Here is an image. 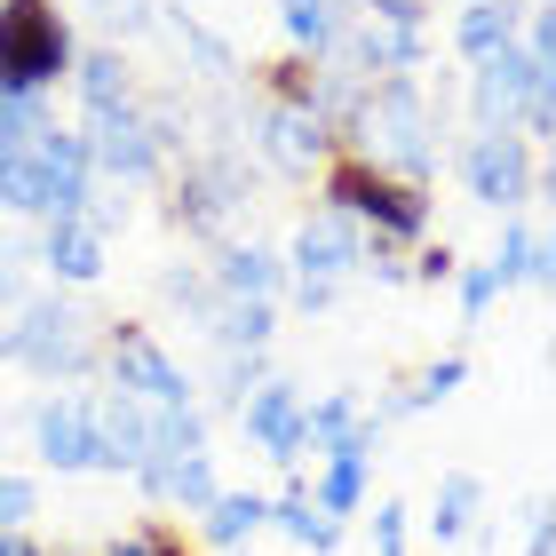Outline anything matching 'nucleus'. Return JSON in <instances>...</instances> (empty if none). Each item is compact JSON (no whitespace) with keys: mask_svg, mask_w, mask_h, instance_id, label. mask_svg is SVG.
<instances>
[{"mask_svg":"<svg viewBox=\"0 0 556 556\" xmlns=\"http://www.w3.org/2000/svg\"><path fill=\"white\" fill-rule=\"evenodd\" d=\"M255 151H263L270 175L311 184V175H326V160L342 151V136L326 128L318 112H302V104H263V112H255Z\"/></svg>","mask_w":556,"mask_h":556,"instance_id":"obj_12","label":"nucleus"},{"mask_svg":"<svg viewBox=\"0 0 556 556\" xmlns=\"http://www.w3.org/2000/svg\"><path fill=\"white\" fill-rule=\"evenodd\" d=\"M525 556H548V501H533V533H525Z\"/></svg>","mask_w":556,"mask_h":556,"instance_id":"obj_40","label":"nucleus"},{"mask_svg":"<svg viewBox=\"0 0 556 556\" xmlns=\"http://www.w3.org/2000/svg\"><path fill=\"white\" fill-rule=\"evenodd\" d=\"M207 287L223 302H278L287 294V263H278V247H263V239H223L215 263H207Z\"/></svg>","mask_w":556,"mask_h":556,"instance_id":"obj_15","label":"nucleus"},{"mask_svg":"<svg viewBox=\"0 0 556 556\" xmlns=\"http://www.w3.org/2000/svg\"><path fill=\"white\" fill-rule=\"evenodd\" d=\"M318 207H334L342 223H358L366 247H390V255H406V247L429 239V223H438V199H429L421 184H397V175L350 160V151H334L318 175Z\"/></svg>","mask_w":556,"mask_h":556,"instance_id":"obj_2","label":"nucleus"},{"mask_svg":"<svg viewBox=\"0 0 556 556\" xmlns=\"http://www.w3.org/2000/svg\"><path fill=\"white\" fill-rule=\"evenodd\" d=\"M72 104L80 112H112V104H136V64H128V48H112V40H96V48H80L72 56Z\"/></svg>","mask_w":556,"mask_h":556,"instance_id":"obj_18","label":"nucleus"},{"mask_svg":"<svg viewBox=\"0 0 556 556\" xmlns=\"http://www.w3.org/2000/svg\"><path fill=\"white\" fill-rule=\"evenodd\" d=\"M366 429V406H358V390H326V397H302V445L326 453V445H342V438H358Z\"/></svg>","mask_w":556,"mask_h":556,"instance_id":"obj_27","label":"nucleus"},{"mask_svg":"<svg viewBox=\"0 0 556 556\" xmlns=\"http://www.w3.org/2000/svg\"><path fill=\"white\" fill-rule=\"evenodd\" d=\"M96 374L119 390V397H136V406H160V414H175V406H199V382L184 374V358L151 334V326H136V318H119V326H104V350H96Z\"/></svg>","mask_w":556,"mask_h":556,"instance_id":"obj_6","label":"nucleus"},{"mask_svg":"<svg viewBox=\"0 0 556 556\" xmlns=\"http://www.w3.org/2000/svg\"><path fill=\"white\" fill-rule=\"evenodd\" d=\"M207 334H215L223 358H263L278 342V302H215Z\"/></svg>","mask_w":556,"mask_h":556,"instance_id":"obj_24","label":"nucleus"},{"mask_svg":"<svg viewBox=\"0 0 556 556\" xmlns=\"http://www.w3.org/2000/svg\"><path fill=\"white\" fill-rule=\"evenodd\" d=\"M453 167H462V191L485 215H501V223L525 215L548 191V167H541V151L525 136H469L462 151H453Z\"/></svg>","mask_w":556,"mask_h":556,"instance_id":"obj_7","label":"nucleus"},{"mask_svg":"<svg viewBox=\"0 0 556 556\" xmlns=\"http://www.w3.org/2000/svg\"><path fill=\"white\" fill-rule=\"evenodd\" d=\"M350 16L366 24H390V33H429V16H438V0H342Z\"/></svg>","mask_w":556,"mask_h":556,"instance_id":"obj_31","label":"nucleus"},{"mask_svg":"<svg viewBox=\"0 0 556 556\" xmlns=\"http://www.w3.org/2000/svg\"><path fill=\"white\" fill-rule=\"evenodd\" d=\"M231 414H239V438L255 445L263 462H278V469H294L302 453H311V445H302V390L278 382V374H263V382L247 390Z\"/></svg>","mask_w":556,"mask_h":556,"instance_id":"obj_13","label":"nucleus"},{"mask_svg":"<svg viewBox=\"0 0 556 556\" xmlns=\"http://www.w3.org/2000/svg\"><path fill=\"white\" fill-rule=\"evenodd\" d=\"M33 453H40V469H56V477L104 469L96 397H88V390H56V397H40V406H33Z\"/></svg>","mask_w":556,"mask_h":556,"instance_id":"obj_11","label":"nucleus"},{"mask_svg":"<svg viewBox=\"0 0 556 556\" xmlns=\"http://www.w3.org/2000/svg\"><path fill=\"white\" fill-rule=\"evenodd\" d=\"M453 270H462L453 239H421V247H414V263H406V278H414V287H453Z\"/></svg>","mask_w":556,"mask_h":556,"instance_id":"obj_37","label":"nucleus"},{"mask_svg":"<svg viewBox=\"0 0 556 556\" xmlns=\"http://www.w3.org/2000/svg\"><path fill=\"white\" fill-rule=\"evenodd\" d=\"M0 556H48V548H40L33 533H0Z\"/></svg>","mask_w":556,"mask_h":556,"instance_id":"obj_41","label":"nucleus"},{"mask_svg":"<svg viewBox=\"0 0 556 556\" xmlns=\"http://www.w3.org/2000/svg\"><path fill=\"white\" fill-rule=\"evenodd\" d=\"M80 33L56 0H0V96H48L72 80Z\"/></svg>","mask_w":556,"mask_h":556,"instance_id":"obj_4","label":"nucleus"},{"mask_svg":"<svg viewBox=\"0 0 556 556\" xmlns=\"http://www.w3.org/2000/svg\"><path fill=\"white\" fill-rule=\"evenodd\" d=\"M374 438L382 429H358V438H342V445H326V469H318V493H311V509L318 517H358V501H366V469H374Z\"/></svg>","mask_w":556,"mask_h":556,"instance_id":"obj_16","label":"nucleus"},{"mask_svg":"<svg viewBox=\"0 0 556 556\" xmlns=\"http://www.w3.org/2000/svg\"><path fill=\"white\" fill-rule=\"evenodd\" d=\"M104 556H191V548L175 541L167 525H143V533H119V541H112Z\"/></svg>","mask_w":556,"mask_h":556,"instance_id":"obj_38","label":"nucleus"},{"mask_svg":"<svg viewBox=\"0 0 556 556\" xmlns=\"http://www.w3.org/2000/svg\"><path fill=\"white\" fill-rule=\"evenodd\" d=\"M517 16H525V0H462L453 9V56H462V72L517 48Z\"/></svg>","mask_w":556,"mask_h":556,"instance_id":"obj_20","label":"nucleus"},{"mask_svg":"<svg viewBox=\"0 0 556 556\" xmlns=\"http://www.w3.org/2000/svg\"><path fill=\"white\" fill-rule=\"evenodd\" d=\"M9 342H16V366L40 374V382H88V374H96V350H104L96 318H88L72 294H33V302L9 318Z\"/></svg>","mask_w":556,"mask_h":556,"instance_id":"obj_5","label":"nucleus"},{"mask_svg":"<svg viewBox=\"0 0 556 556\" xmlns=\"http://www.w3.org/2000/svg\"><path fill=\"white\" fill-rule=\"evenodd\" d=\"M342 151L366 160V167H382V175H397V184L429 191V175H438V160H445V88L429 96L421 72L374 80L358 96V112L342 119Z\"/></svg>","mask_w":556,"mask_h":556,"instance_id":"obj_1","label":"nucleus"},{"mask_svg":"<svg viewBox=\"0 0 556 556\" xmlns=\"http://www.w3.org/2000/svg\"><path fill=\"white\" fill-rule=\"evenodd\" d=\"M255 207V167L239 160L231 143H207V151H191V160H175L167 167V223L184 239H239V215Z\"/></svg>","mask_w":556,"mask_h":556,"instance_id":"obj_3","label":"nucleus"},{"mask_svg":"<svg viewBox=\"0 0 556 556\" xmlns=\"http://www.w3.org/2000/svg\"><path fill=\"white\" fill-rule=\"evenodd\" d=\"M160 40L184 56V72H199V80H215V88H231L239 80V56H231V40L223 33H207L184 0H160Z\"/></svg>","mask_w":556,"mask_h":556,"instance_id":"obj_17","label":"nucleus"},{"mask_svg":"<svg viewBox=\"0 0 556 556\" xmlns=\"http://www.w3.org/2000/svg\"><path fill=\"white\" fill-rule=\"evenodd\" d=\"M263 517H270V493H215L207 509H199V541H215V548H247L263 533Z\"/></svg>","mask_w":556,"mask_h":556,"instance_id":"obj_25","label":"nucleus"},{"mask_svg":"<svg viewBox=\"0 0 556 556\" xmlns=\"http://www.w3.org/2000/svg\"><path fill=\"white\" fill-rule=\"evenodd\" d=\"M263 80V104H302V112H318V64H302V56H278L255 72Z\"/></svg>","mask_w":556,"mask_h":556,"instance_id":"obj_28","label":"nucleus"},{"mask_svg":"<svg viewBox=\"0 0 556 556\" xmlns=\"http://www.w3.org/2000/svg\"><path fill=\"white\" fill-rule=\"evenodd\" d=\"M215 493H223V485H215V453H191V462H175V477H167V509L199 517Z\"/></svg>","mask_w":556,"mask_h":556,"instance_id":"obj_29","label":"nucleus"},{"mask_svg":"<svg viewBox=\"0 0 556 556\" xmlns=\"http://www.w3.org/2000/svg\"><path fill=\"white\" fill-rule=\"evenodd\" d=\"M453 294H462V318L477 326L509 287H501V270H493V263H462V270H453Z\"/></svg>","mask_w":556,"mask_h":556,"instance_id":"obj_32","label":"nucleus"},{"mask_svg":"<svg viewBox=\"0 0 556 556\" xmlns=\"http://www.w3.org/2000/svg\"><path fill=\"white\" fill-rule=\"evenodd\" d=\"M24 270H33V247H24V239H0V311H24V302H33V278H24Z\"/></svg>","mask_w":556,"mask_h":556,"instance_id":"obj_34","label":"nucleus"},{"mask_svg":"<svg viewBox=\"0 0 556 556\" xmlns=\"http://www.w3.org/2000/svg\"><path fill=\"white\" fill-rule=\"evenodd\" d=\"M278 263H287L294 287H350V278L366 270V231H358V223H342L334 207H318V215H302L287 231Z\"/></svg>","mask_w":556,"mask_h":556,"instance_id":"obj_10","label":"nucleus"},{"mask_svg":"<svg viewBox=\"0 0 556 556\" xmlns=\"http://www.w3.org/2000/svg\"><path fill=\"white\" fill-rule=\"evenodd\" d=\"M160 294L175 302V311H191L199 326H207V318H215V302H223V294L207 287V270H199V263H175V270H160Z\"/></svg>","mask_w":556,"mask_h":556,"instance_id":"obj_30","label":"nucleus"},{"mask_svg":"<svg viewBox=\"0 0 556 556\" xmlns=\"http://www.w3.org/2000/svg\"><path fill=\"white\" fill-rule=\"evenodd\" d=\"M270 9H278V40H287V56H302V64H318L326 48L342 40V24H350L342 0H270Z\"/></svg>","mask_w":556,"mask_h":556,"instance_id":"obj_22","label":"nucleus"},{"mask_svg":"<svg viewBox=\"0 0 556 556\" xmlns=\"http://www.w3.org/2000/svg\"><path fill=\"white\" fill-rule=\"evenodd\" d=\"M80 143H88V167H96V184H119V191L167 184V151L151 143V128H143V104L80 112Z\"/></svg>","mask_w":556,"mask_h":556,"instance_id":"obj_8","label":"nucleus"},{"mask_svg":"<svg viewBox=\"0 0 556 556\" xmlns=\"http://www.w3.org/2000/svg\"><path fill=\"white\" fill-rule=\"evenodd\" d=\"M263 525H278V533H287L294 548H311V556H334V548H342V525H334V517H318L302 485L270 493V517H263Z\"/></svg>","mask_w":556,"mask_h":556,"instance_id":"obj_26","label":"nucleus"},{"mask_svg":"<svg viewBox=\"0 0 556 556\" xmlns=\"http://www.w3.org/2000/svg\"><path fill=\"white\" fill-rule=\"evenodd\" d=\"M151 414H160V406H136V397H119V390L96 397V438H104V469H112V477H136V469H143V453H151Z\"/></svg>","mask_w":556,"mask_h":556,"instance_id":"obj_19","label":"nucleus"},{"mask_svg":"<svg viewBox=\"0 0 556 556\" xmlns=\"http://www.w3.org/2000/svg\"><path fill=\"white\" fill-rule=\"evenodd\" d=\"M462 382H469V358H462V350H445V358H429V366L414 374V406H445Z\"/></svg>","mask_w":556,"mask_h":556,"instance_id":"obj_33","label":"nucleus"},{"mask_svg":"<svg viewBox=\"0 0 556 556\" xmlns=\"http://www.w3.org/2000/svg\"><path fill=\"white\" fill-rule=\"evenodd\" d=\"M104 33H112V48L160 33V0H112V9H104Z\"/></svg>","mask_w":556,"mask_h":556,"instance_id":"obj_36","label":"nucleus"},{"mask_svg":"<svg viewBox=\"0 0 556 556\" xmlns=\"http://www.w3.org/2000/svg\"><path fill=\"white\" fill-rule=\"evenodd\" d=\"M485 263L501 270V287H548V270H556V255H548V231H541V223H525V215H509V223H501V247H493Z\"/></svg>","mask_w":556,"mask_h":556,"instance_id":"obj_23","label":"nucleus"},{"mask_svg":"<svg viewBox=\"0 0 556 556\" xmlns=\"http://www.w3.org/2000/svg\"><path fill=\"white\" fill-rule=\"evenodd\" d=\"M40 517V485L16 469H0V533H24V525Z\"/></svg>","mask_w":556,"mask_h":556,"instance_id":"obj_35","label":"nucleus"},{"mask_svg":"<svg viewBox=\"0 0 556 556\" xmlns=\"http://www.w3.org/2000/svg\"><path fill=\"white\" fill-rule=\"evenodd\" d=\"M88 9H96V16H104V9H112V0H88Z\"/></svg>","mask_w":556,"mask_h":556,"instance_id":"obj_42","label":"nucleus"},{"mask_svg":"<svg viewBox=\"0 0 556 556\" xmlns=\"http://www.w3.org/2000/svg\"><path fill=\"white\" fill-rule=\"evenodd\" d=\"M477 517H485V477L477 469H445L438 477V493H429V541L438 548H462V541H477Z\"/></svg>","mask_w":556,"mask_h":556,"instance_id":"obj_21","label":"nucleus"},{"mask_svg":"<svg viewBox=\"0 0 556 556\" xmlns=\"http://www.w3.org/2000/svg\"><path fill=\"white\" fill-rule=\"evenodd\" d=\"M541 80H556V72H541L525 48H501V56L469 64V80H462L469 136H517V119H525V104H533Z\"/></svg>","mask_w":556,"mask_h":556,"instance_id":"obj_9","label":"nucleus"},{"mask_svg":"<svg viewBox=\"0 0 556 556\" xmlns=\"http://www.w3.org/2000/svg\"><path fill=\"white\" fill-rule=\"evenodd\" d=\"M406 501H382V509H374V556H406Z\"/></svg>","mask_w":556,"mask_h":556,"instance_id":"obj_39","label":"nucleus"},{"mask_svg":"<svg viewBox=\"0 0 556 556\" xmlns=\"http://www.w3.org/2000/svg\"><path fill=\"white\" fill-rule=\"evenodd\" d=\"M33 263H40L48 278H56V294H72V287H96V278L112 270V239L96 231L88 215H64V223H40Z\"/></svg>","mask_w":556,"mask_h":556,"instance_id":"obj_14","label":"nucleus"}]
</instances>
